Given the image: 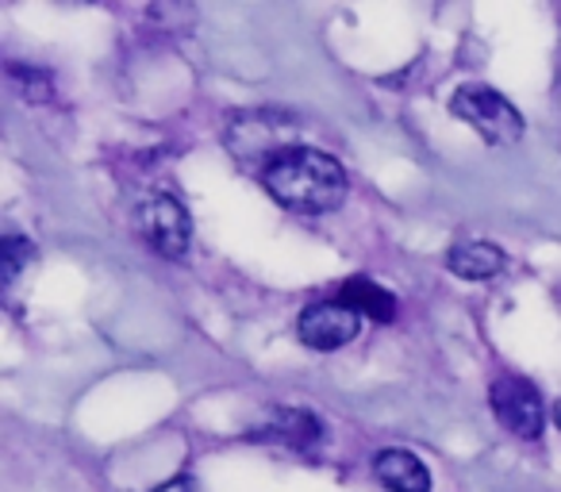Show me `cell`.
<instances>
[{"mask_svg": "<svg viewBox=\"0 0 561 492\" xmlns=\"http://www.w3.org/2000/svg\"><path fill=\"white\" fill-rule=\"evenodd\" d=\"M262 185L280 208L323 216L346 201V170L316 147H293L262 165Z\"/></svg>", "mask_w": 561, "mask_h": 492, "instance_id": "6da1fadb", "label": "cell"}, {"mask_svg": "<svg viewBox=\"0 0 561 492\" xmlns=\"http://www.w3.org/2000/svg\"><path fill=\"white\" fill-rule=\"evenodd\" d=\"M250 435L270 438V443H285V446H293V450H312L323 438V423L316 420L308 408H273Z\"/></svg>", "mask_w": 561, "mask_h": 492, "instance_id": "52a82bcc", "label": "cell"}, {"mask_svg": "<svg viewBox=\"0 0 561 492\" xmlns=\"http://www.w3.org/2000/svg\"><path fill=\"white\" fill-rule=\"evenodd\" d=\"M32 262H35V242L20 239V234H9L4 247H0V277H4V289H12Z\"/></svg>", "mask_w": 561, "mask_h": 492, "instance_id": "8fae6325", "label": "cell"}, {"mask_svg": "<svg viewBox=\"0 0 561 492\" xmlns=\"http://www.w3.org/2000/svg\"><path fill=\"white\" fill-rule=\"evenodd\" d=\"M150 492H193V484H188V477H173V481L158 484V489H150Z\"/></svg>", "mask_w": 561, "mask_h": 492, "instance_id": "7c38bea8", "label": "cell"}, {"mask_svg": "<svg viewBox=\"0 0 561 492\" xmlns=\"http://www.w3.org/2000/svg\"><path fill=\"white\" fill-rule=\"evenodd\" d=\"M450 112L461 119V124L473 127L484 142H492V147H512V142H519L523 131H527L519 108H515L504 93H496L492 85L454 89Z\"/></svg>", "mask_w": 561, "mask_h": 492, "instance_id": "7a4b0ae2", "label": "cell"}, {"mask_svg": "<svg viewBox=\"0 0 561 492\" xmlns=\"http://www.w3.org/2000/svg\"><path fill=\"white\" fill-rule=\"evenodd\" d=\"M362 331V316L354 308H346L343 300H320V305H308L297 320V335L312 351H339V346L354 343Z\"/></svg>", "mask_w": 561, "mask_h": 492, "instance_id": "8992f818", "label": "cell"}, {"mask_svg": "<svg viewBox=\"0 0 561 492\" xmlns=\"http://www.w3.org/2000/svg\"><path fill=\"white\" fill-rule=\"evenodd\" d=\"M489 404L496 412V420L512 431L515 438H538L546 427V408H542V397L538 389L519 374H504L492 381L489 389Z\"/></svg>", "mask_w": 561, "mask_h": 492, "instance_id": "5b68a950", "label": "cell"}, {"mask_svg": "<svg viewBox=\"0 0 561 492\" xmlns=\"http://www.w3.org/2000/svg\"><path fill=\"white\" fill-rule=\"evenodd\" d=\"M135 231L150 251L162 259H185L188 242H193V219L178 196H147L135 211Z\"/></svg>", "mask_w": 561, "mask_h": 492, "instance_id": "277c9868", "label": "cell"}, {"mask_svg": "<svg viewBox=\"0 0 561 492\" xmlns=\"http://www.w3.org/2000/svg\"><path fill=\"white\" fill-rule=\"evenodd\" d=\"M293 135H297V124L289 116H280V112H239V116H231V127H227V150L242 165H270L277 155L293 150Z\"/></svg>", "mask_w": 561, "mask_h": 492, "instance_id": "3957f363", "label": "cell"}, {"mask_svg": "<svg viewBox=\"0 0 561 492\" xmlns=\"http://www.w3.org/2000/svg\"><path fill=\"white\" fill-rule=\"evenodd\" d=\"M374 477L389 492H431V469L412 450H400V446L377 454Z\"/></svg>", "mask_w": 561, "mask_h": 492, "instance_id": "ba28073f", "label": "cell"}, {"mask_svg": "<svg viewBox=\"0 0 561 492\" xmlns=\"http://www.w3.org/2000/svg\"><path fill=\"white\" fill-rule=\"evenodd\" d=\"M558 427H561V400H558Z\"/></svg>", "mask_w": 561, "mask_h": 492, "instance_id": "4fadbf2b", "label": "cell"}, {"mask_svg": "<svg viewBox=\"0 0 561 492\" xmlns=\"http://www.w3.org/2000/svg\"><path fill=\"white\" fill-rule=\"evenodd\" d=\"M339 300L377 323H389L392 316H397V297H392L389 289H381L377 282H369V277H351V282L339 289Z\"/></svg>", "mask_w": 561, "mask_h": 492, "instance_id": "30bf717a", "label": "cell"}, {"mask_svg": "<svg viewBox=\"0 0 561 492\" xmlns=\"http://www.w3.org/2000/svg\"><path fill=\"white\" fill-rule=\"evenodd\" d=\"M504 251L496 242L484 239H469V242H454L450 254H446V270L454 277H466V282H492V277L504 270Z\"/></svg>", "mask_w": 561, "mask_h": 492, "instance_id": "9c48e42d", "label": "cell"}]
</instances>
